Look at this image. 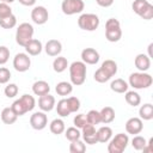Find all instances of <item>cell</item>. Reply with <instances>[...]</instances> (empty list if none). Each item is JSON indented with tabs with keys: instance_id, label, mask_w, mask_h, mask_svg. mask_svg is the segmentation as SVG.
I'll list each match as a JSON object with an SVG mask.
<instances>
[{
	"instance_id": "1f68e13d",
	"label": "cell",
	"mask_w": 153,
	"mask_h": 153,
	"mask_svg": "<svg viewBox=\"0 0 153 153\" xmlns=\"http://www.w3.org/2000/svg\"><path fill=\"white\" fill-rule=\"evenodd\" d=\"M93 78H94V80L97 81V82H100V84H103V82H106V81H109L110 79H111V75L106 72V71H104L102 67H99L96 72H94V75H93Z\"/></svg>"
},
{
	"instance_id": "f6af8a7d",
	"label": "cell",
	"mask_w": 153,
	"mask_h": 153,
	"mask_svg": "<svg viewBox=\"0 0 153 153\" xmlns=\"http://www.w3.org/2000/svg\"><path fill=\"white\" fill-rule=\"evenodd\" d=\"M24 6H33L36 4V0H18Z\"/></svg>"
},
{
	"instance_id": "d590c367",
	"label": "cell",
	"mask_w": 153,
	"mask_h": 153,
	"mask_svg": "<svg viewBox=\"0 0 153 153\" xmlns=\"http://www.w3.org/2000/svg\"><path fill=\"white\" fill-rule=\"evenodd\" d=\"M86 118H87V123L90 124H99L100 123V112L97 110H90L86 114Z\"/></svg>"
},
{
	"instance_id": "7dc6e473",
	"label": "cell",
	"mask_w": 153,
	"mask_h": 153,
	"mask_svg": "<svg viewBox=\"0 0 153 153\" xmlns=\"http://www.w3.org/2000/svg\"><path fill=\"white\" fill-rule=\"evenodd\" d=\"M1 1H2V2H7V4H8V2H13L14 0H1Z\"/></svg>"
},
{
	"instance_id": "44dd1931",
	"label": "cell",
	"mask_w": 153,
	"mask_h": 153,
	"mask_svg": "<svg viewBox=\"0 0 153 153\" xmlns=\"http://www.w3.org/2000/svg\"><path fill=\"white\" fill-rule=\"evenodd\" d=\"M99 112H100V123L109 124L115 120V110L111 106H104Z\"/></svg>"
},
{
	"instance_id": "277c9868",
	"label": "cell",
	"mask_w": 153,
	"mask_h": 153,
	"mask_svg": "<svg viewBox=\"0 0 153 153\" xmlns=\"http://www.w3.org/2000/svg\"><path fill=\"white\" fill-rule=\"evenodd\" d=\"M105 37L109 42H118L122 37L121 24L115 18H109L105 23Z\"/></svg>"
},
{
	"instance_id": "7bdbcfd3",
	"label": "cell",
	"mask_w": 153,
	"mask_h": 153,
	"mask_svg": "<svg viewBox=\"0 0 153 153\" xmlns=\"http://www.w3.org/2000/svg\"><path fill=\"white\" fill-rule=\"evenodd\" d=\"M11 79V72L10 69L5 67H0V84H7Z\"/></svg>"
},
{
	"instance_id": "484cf974",
	"label": "cell",
	"mask_w": 153,
	"mask_h": 153,
	"mask_svg": "<svg viewBox=\"0 0 153 153\" xmlns=\"http://www.w3.org/2000/svg\"><path fill=\"white\" fill-rule=\"evenodd\" d=\"M139 115L141 120H145V121L152 120L153 118V105L151 103H146L141 105L139 109Z\"/></svg>"
},
{
	"instance_id": "8d00e7d4",
	"label": "cell",
	"mask_w": 153,
	"mask_h": 153,
	"mask_svg": "<svg viewBox=\"0 0 153 153\" xmlns=\"http://www.w3.org/2000/svg\"><path fill=\"white\" fill-rule=\"evenodd\" d=\"M146 143H147L146 139L142 137V136H140V135H137V134H136V135L133 137V140H131V146H133V148L136 149V151H142L143 147L146 146Z\"/></svg>"
},
{
	"instance_id": "3957f363",
	"label": "cell",
	"mask_w": 153,
	"mask_h": 153,
	"mask_svg": "<svg viewBox=\"0 0 153 153\" xmlns=\"http://www.w3.org/2000/svg\"><path fill=\"white\" fill-rule=\"evenodd\" d=\"M153 82V78L151 74L146 72H136L129 75V85L135 90L148 88Z\"/></svg>"
},
{
	"instance_id": "8fae6325",
	"label": "cell",
	"mask_w": 153,
	"mask_h": 153,
	"mask_svg": "<svg viewBox=\"0 0 153 153\" xmlns=\"http://www.w3.org/2000/svg\"><path fill=\"white\" fill-rule=\"evenodd\" d=\"M31 19L35 24L37 25H43L48 22L49 19V13L48 10L44 6H36L31 11Z\"/></svg>"
},
{
	"instance_id": "60d3db41",
	"label": "cell",
	"mask_w": 153,
	"mask_h": 153,
	"mask_svg": "<svg viewBox=\"0 0 153 153\" xmlns=\"http://www.w3.org/2000/svg\"><path fill=\"white\" fill-rule=\"evenodd\" d=\"M12 14V8L10 7V5L7 2H0V19L6 18L8 16Z\"/></svg>"
},
{
	"instance_id": "603a6c76",
	"label": "cell",
	"mask_w": 153,
	"mask_h": 153,
	"mask_svg": "<svg viewBox=\"0 0 153 153\" xmlns=\"http://www.w3.org/2000/svg\"><path fill=\"white\" fill-rule=\"evenodd\" d=\"M128 87H129L128 82L124 81V80L121 79V78L112 80L111 84H110V88H111L114 92H116V93H126V92L128 91Z\"/></svg>"
},
{
	"instance_id": "9a60e30c",
	"label": "cell",
	"mask_w": 153,
	"mask_h": 153,
	"mask_svg": "<svg viewBox=\"0 0 153 153\" xmlns=\"http://www.w3.org/2000/svg\"><path fill=\"white\" fill-rule=\"evenodd\" d=\"M81 60L87 65H96L99 61V53L93 48H85L81 51Z\"/></svg>"
},
{
	"instance_id": "f35d334b",
	"label": "cell",
	"mask_w": 153,
	"mask_h": 153,
	"mask_svg": "<svg viewBox=\"0 0 153 153\" xmlns=\"http://www.w3.org/2000/svg\"><path fill=\"white\" fill-rule=\"evenodd\" d=\"M18 92H19V88L16 84H8L4 90V93L7 98H14L18 94Z\"/></svg>"
},
{
	"instance_id": "e575fe53",
	"label": "cell",
	"mask_w": 153,
	"mask_h": 153,
	"mask_svg": "<svg viewBox=\"0 0 153 153\" xmlns=\"http://www.w3.org/2000/svg\"><path fill=\"white\" fill-rule=\"evenodd\" d=\"M16 25H17V18H16V16L13 13L11 16L6 17V18L0 19V26L2 29H12Z\"/></svg>"
},
{
	"instance_id": "7402d4cb",
	"label": "cell",
	"mask_w": 153,
	"mask_h": 153,
	"mask_svg": "<svg viewBox=\"0 0 153 153\" xmlns=\"http://www.w3.org/2000/svg\"><path fill=\"white\" fill-rule=\"evenodd\" d=\"M17 118H18V116H17V114L13 111V109L11 106L2 109V111H1V121L5 124H13L17 121Z\"/></svg>"
},
{
	"instance_id": "6da1fadb",
	"label": "cell",
	"mask_w": 153,
	"mask_h": 153,
	"mask_svg": "<svg viewBox=\"0 0 153 153\" xmlns=\"http://www.w3.org/2000/svg\"><path fill=\"white\" fill-rule=\"evenodd\" d=\"M69 78L72 85L80 86L86 80V63L82 61H74L69 66Z\"/></svg>"
},
{
	"instance_id": "d6986e66",
	"label": "cell",
	"mask_w": 153,
	"mask_h": 153,
	"mask_svg": "<svg viewBox=\"0 0 153 153\" xmlns=\"http://www.w3.org/2000/svg\"><path fill=\"white\" fill-rule=\"evenodd\" d=\"M25 50H26V54L31 55V56H36V55H39L42 49H43V45L41 43V41L36 39V38H32L27 42V44L24 47Z\"/></svg>"
},
{
	"instance_id": "4dcf8cb0",
	"label": "cell",
	"mask_w": 153,
	"mask_h": 153,
	"mask_svg": "<svg viewBox=\"0 0 153 153\" xmlns=\"http://www.w3.org/2000/svg\"><path fill=\"white\" fill-rule=\"evenodd\" d=\"M85 151H86V145L84 141H81L80 139L71 141V145H69L71 153H84Z\"/></svg>"
},
{
	"instance_id": "8992f818",
	"label": "cell",
	"mask_w": 153,
	"mask_h": 153,
	"mask_svg": "<svg viewBox=\"0 0 153 153\" xmlns=\"http://www.w3.org/2000/svg\"><path fill=\"white\" fill-rule=\"evenodd\" d=\"M32 37H33V26L29 23L19 24V26L17 27V31H16V42L19 45L25 47L27 44V42L30 39H32Z\"/></svg>"
},
{
	"instance_id": "83f0119b",
	"label": "cell",
	"mask_w": 153,
	"mask_h": 153,
	"mask_svg": "<svg viewBox=\"0 0 153 153\" xmlns=\"http://www.w3.org/2000/svg\"><path fill=\"white\" fill-rule=\"evenodd\" d=\"M68 67V61L66 57L63 56H57L55 57L54 62H53V68L56 73H62L63 71H66Z\"/></svg>"
},
{
	"instance_id": "d4e9b609",
	"label": "cell",
	"mask_w": 153,
	"mask_h": 153,
	"mask_svg": "<svg viewBox=\"0 0 153 153\" xmlns=\"http://www.w3.org/2000/svg\"><path fill=\"white\" fill-rule=\"evenodd\" d=\"M55 91H56V93H57L59 96L65 97V96H68V94L72 93V91H73V85H72V82L60 81V82H57V85H56V87H55Z\"/></svg>"
},
{
	"instance_id": "b9f144b4",
	"label": "cell",
	"mask_w": 153,
	"mask_h": 153,
	"mask_svg": "<svg viewBox=\"0 0 153 153\" xmlns=\"http://www.w3.org/2000/svg\"><path fill=\"white\" fill-rule=\"evenodd\" d=\"M10 59V49L5 45H0V65H5Z\"/></svg>"
},
{
	"instance_id": "74e56055",
	"label": "cell",
	"mask_w": 153,
	"mask_h": 153,
	"mask_svg": "<svg viewBox=\"0 0 153 153\" xmlns=\"http://www.w3.org/2000/svg\"><path fill=\"white\" fill-rule=\"evenodd\" d=\"M66 99H67V104H68V108L71 110V114L72 112H76L80 109V100H79V98L72 96V97H68Z\"/></svg>"
},
{
	"instance_id": "5bb4252c",
	"label": "cell",
	"mask_w": 153,
	"mask_h": 153,
	"mask_svg": "<svg viewBox=\"0 0 153 153\" xmlns=\"http://www.w3.org/2000/svg\"><path fill=\"white\" fill-rule=\"evenodd\" d=\"M143 129V123L140 117H131L126 122V130L128 134L136 135L140 134Z\"/></svg>"
},
{
	"instance_id": "cb8c5ba5",
	"label": "cell",
	"mask_w": 153,
	"mask_h": 153,
	"mask_svg": "<svg viewBox=\"0 0 153 153\" xmlns=\"http://www.w3.org/2000/svg\"><path fill=\"white\" fill-rule=\"evenodd\" d=\"M97 137H98V142H102V143L109 142V140L112 137V129L108 126L100 127L97 130Z\"/></svg>"
},
{
	"instance_id": "ba28073f",
	"label": "cell",
	"mask_w": 153,
	"mask_h": 153,
	"mask_svg": "<svg viewBox=\"0 0 153 153\" xmlns=\"http://www.w3.org/2000/svg\"><path fill=\"white\" fill-rule=\"evenodd\" d=\"M78 25L81 30L94 31L99 26V18L94 13H82L78 18Z\"/></svg>"
},
{
	"instance_id": "bcb514c9",
	"label": "cell",
	"mask_w": 153,
	"mask_h": 153,
	"mask_svg": "<svg viewBox=\"0 0 153 153\" xmlns=\"http://www.w3.org/2000/svg\"><path fill=\"white\" fill-rule=\"evenodd\" d=\"M152 47H153V43H151V44L148 45V56H149V57L153 56V55H152Z\"/></svg>"
},
{
	"instance_id": "7c38bea8",
	"label": "cell",
	"mask_w": 153,
	"mask_h": 153,
	"mask_svg": "<svg viewBox=\"0 0 153 153\" xmlns=\"http://www.w3.org/2000/svg\"><path fill=\"white\" fill-rule=\"evenodd\" d=\"M48 124V117L44 114V111H37L33 112L30 117V126L35 130H42Z\"/></svg>"
},
{
	"instance_id": "9c48e42d",
	"label": "cell",
	"mask_w": 153,
	"mask_h": 153,
	"mask_svg": "<svg viewBox=\"0 0 153 153\" xmlns=\"http://www.w3.org/2000/svg\"><path fill=\"white\" fill-rule=\"evenodd\" d=\"M84 8H85V4L82 0H63L61 4V10L66 16L81 13Z\"/></svg>"
},
{
	"instance_id": "f546056e",
	"label": "cell",
	"mask_w": 153,
	"mask_h": 153,
	"mask_svg": "<svg viewBox=\"0 0 153 153\" xmlns=\"http://www.w3.org/2000/svg\"><path fill=\"white\" fill-rule=\"evenodd\" d=\"M56 111H57V115L61 116V117H67V116L71 114V110H69V108H68V104H67V99H66V98L60 99V100L57 102Z\"/></svg>"
},
{
	"instance_id": "d6a6232c",
	"label": "cell",
	"mask_w": 153,
	"mask_h": 153,
	"mask_svg": "<svg viewBox=\"0 0 153 153\" xmlns=\"http://www.w3.org/2000/svg\"><path fill=\"white\" fill-rule=\"evenodd\" d=\"M65 136H66L67 140H69V141H74V140L80 139L81 133H80L79 128H76V127H69V128L65 129Z\"/></svg>"
},
{
	"instance_id": "7a4b0ae2",
	"label": "cell",
	"mask_w": 153,
	"mask_h": 153,
	"mask_svg": "<svg viewBox=\"0 0 153 153\" xmlns=\"http://www.w3.org/2000/svg\"><path fill=\"white\" fill-rule=\"evenodd\" d=\"M36 105V100L30 94H23L19 99L14 100L11 108L17 114V116H23L29 111H32Z\"/></svg>"
},
{
	"instance_id": "5b68a950",
	"label": "cell",
	"mask_w": 153,
	"mask_h": 153,
	"mask_svg": "<svg viewBox=\"0 0 153 153\" xmlns=\"http://www.w3.org/2000/svg\"><path fill=\"white\" fill-rule=\"evenodd\" d=\"M109 141H110L108 145L109 153H122L129 143V137L124 133H118L114 137H111Z\"/></svg>"
},
{
	"instance_id": "ab89813d",
	"label": "cell",
	"mask_w": 153,
	"mask_h": 153,
	"mask_svg": "<svg viewBox=\"0 0 153 153\" xmlns=\"http://www.w3.org/2000/svg\"><path fill=\"white\" fill-rule=\"evenodd\" d=\"M73 123H74V126L76 127V128H79V129H81L86 123H87V118H86V115L85 114H78L75 117H74V120H73Z\"/></svg>"
},
{
	"instance_id": "ffe728a7",
	"label": "cell",
	"mask_w": 153,
	"mask_h": 153,
	"mask_svg": "<svg viewBox=\"0 0 153 153\" xmlns=\"http://www.w3.org/2000/svg\"><path fill=\"white\" fill-rule=\"evenodd\" d=\"M50 91V86L47 81L44 80H38L36 82H33L32 85V92L36 94V96H43V94H47L49 93Z\"/></svg>"
},
{
	"instance_id": "52a82bcc",
	"label": "cell",
	"mask_w": 153,
	"mask_h": 153,
	"mask_svg": "<svg viewBox=\"0 0 153 153\" xmlns=\"http://www.w3.org/2000/svg\"><path fill=\"white\" fill-rule=\"evenodd\" d=\"M131 8L139 17L145 20H151L153 18V5L147 0H134Z\"/></svg>"
},
{
	"instance_id": "4316f807",
	"label": "cell",
	"mask_w": 153,
	"mask_h": 153,
	"mask_svg": "<svg viewBox=\"0 0 153 153\" xmlns=\"http://www.w3.org/2000/svg\"><path fill=\"white\" fill-rule=\"evenodd\" d=\"M49 129H50V131H51L53 134L60 135V134H62V133L65 131V129H66L65 122H63L61 118H55V120H53V121L50 122Z\"/></svg>"
},
{
	"instance_id": "e0dca14e",
	"label": "cell",
	"mask_w": 153,
	"mask_h": 153,
	"mask_svg": "<svg viewBox=\"0 0 153 153\" xmlns=\"http://www.w3.org/2000/svg\"><path fill=\"white\" fill-rule=\"evenodd\" d=\"M44 50H45L47 55H49V56H59L60 53L62 51V44L57 39H49L45 43Z\"/></svg>"
},
{
	"instance_id": "30bf717a",
	"label": "cell",
	"mask_w": 153,
	"mask_h": 153,
	"mask_svg": "<svg viewBox=\"0 0 153 153\" xmlns=\"http://www.w3.org/2000/svg\"><path fill=\"white\" fill-rule=\"evenodd\" d=\"M31 66V60L29 54L26 53H18L13 59V67L17 72H26Z\"/></svg>"
},
{
	"instance_id": "2e32d148",
	"label": "cell",
	"mask_w": 153,
	"mask_h": 153,
	"mask_svg": "<svg viewBox=\"0 0 153 153\" xmlns=\"http://www.w3.org/2000/svg\"><path fill=\"white\" fill-rule=\"evenodd\" d=\"M38 106L42 111L44 112H48V111H51L55 106V98L54 96L47 93V94H43V96H39V99H38Z\"/></svg>"
},
{
	"instance_id": "ee69618b",
	"label": "cell",
	"mask_w": 153,
	"mask_h": 153,
	"mask_svg": "<svg viewBox=\"0 0 153 153\" xmlns=\"http://www.w3.org/2000/svg\"><path fill=\"white\" fill-rule=\"evenodd\" d=\"M115 0H96V2L100 6V7H110L114 4Z\"/></svg>"
},
{
	"instance_id": "836d02e7",
	"label": "cell",
	"mask_w": 153,
	"mask_h": 153,
	"mask_svg": "<svg viewBox=\"0 0 153 153\" xmlns=\"http://www.w3.org/2000/svg\"><path fill=\"white\" fill-rule=\"evenodd\" d=\"M104 71H106L111 76H114L116 73H117V63L114 61V60H105L102 66H100Z\"/></svg>"
},
{
	"instance_id": "4fadbf2b",
	"label": "cell",
	"mask_w": 153,
	"mask_h": 153,
	"mask_svg": "<svg viewBox=\"0 0 153 153\" xmlns=\"http://www.w3.org/2000/svg\"><path fill=\"white\" fill-rule=\"evenodd\" d=\"M82 131H81V136L84 139V142L88 143V145H94L98 142V137H97V130H96V127L93 124H90V123H86L82 128Z\"/></svg>"
},
{
	"instance_id": "ac0fdd59",
	"label": "cell",
	"mask_w": 153,
	"mask_h": 153,
	"mask_svg": "<svg viewBox=\"0 0 153 153\" xmlns=\"http://www.w3.org/2000/svg\"><path fill=\"white\" fill-rule=\"evenodd\" d=\"M134 63H135V67L140 72H146L151 67V57L146 54H139V55H136Z\"/></svg>"
},
{
	"instance_id": "f1b7e54d",
	"label": "cell",
	"mask_w": 153,
	"mask_h": 153,
	"mask_svg": "<svg viewBox=\"0 0 153 153\" xmlns=\"http://www.w3.org/2000/svg\"><path fill=\"white\" fill-rule=\"evenodd\" d=\"M124 98H126V102L130 106H134V108L137 106V105H140V103H141V97L135 91H127Z\"/></svg>"
}]
</instances>
